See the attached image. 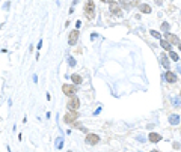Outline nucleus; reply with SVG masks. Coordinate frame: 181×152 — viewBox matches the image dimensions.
Segmentation results:
<instances>
[{"instance_id":"1","label":"nucleus","mask_w":181,"mask_h":152,"mask_svg":"<svg viewBox=\"0 0 181 152\" xmlns=\"http://www.w3.org/2000/svg\"><path fill=\"white\" fill-rule=\"evenodd\" d=\"M85 14L90 20L95 17V3L92 2V0H86V3H85Z\"/></svg>"},{"instance_id":"2","label":"nucleus","mask_w":181,"mask_h":152,"mask_svg":"<svg viewBox=\"0 0 181 152\" xmlns=\"http://www.w3.org/2000/svg\"><path fill=\"white\" fill-rule=\"evenodd\" d=\"M79 106H80V101H79V98H77L76 95L71 96L70 101H68V104H66L68 110H71V112H77V110H79Z\"/></svg>"},{"instance_id":"3","label":"nucleus","mask_w":181,"mask_h":152,"mask_svg":"<svg viewBox=\"0 0 181 152\" xmlns=\"http://www.w3.org/2000/svg\"><path fill=\"white\" fill-rule=\"evenodd\" d=\"M109 5H110V6H109V9H110V12H112V14H115V15H118V17H121V15H122V11H121L122 8H121V5H119V3H116L115 0H113V2H110Z\"/></svg>"},{"instance_id":"4","label":"nucleus","mask_w":181,"mask_h":152,"mask_svg":"<svg viewBox=\"0 0 181 152\" xmlns=\"http://www.w3.org/2000/svg\"><path fill=\"white\" fill-rule=\"evenodd\" d=\"M62 90H63V93L65 95H68V96H74L76 93H77V89H76V86H73V84H63L62 86Z\"/></svg>"},{"instance_id":"5","label":"nucleus","mask_w":181,"mask_h":152,"mask_svg":"<svg viewBox=\"0 0 181 152\" xmlns=\"http://www.w3.org/2000/svg\"><path fill=\"white\" fill-rule=\"evenodd\" d=\"M79 117V113L77 112H68L65 116H63V122L65 123H73V122H76V119Z\"/></svg>"},{"instance_id":"6","label":"nucleus","mask_w":181,"mask_h":152,"mask_svg":"<svg viewBox=\"0 0 181 152\" xmlns=\"http://www.w3.org/2000/svg\"><path fill=\"white\" fill-rule=\"evenodd\" d=\"M165 36H166V41H168L171 45H178V44H180V38H178L177 35H172V33L166 32Z\"/></svg>"},{"instance_id":"7","label":"nucleus","mask_w":181,"mask_h":152,"mask_svg":"<svg viewBox=\"0 0 181 152\" xmlns=\"http://www.w3.org/2000/svg\"><path fill=\"white\" fill-rule=\"evenodd\" d=\"M79 30L76 29V30H73V32H70V36H68V44L70 45H76V42H77V39H79Z\"/></svg>"},{"instance_id":"8","label":"nucleus","mask_w":181,"mask_h":152,"mask_svg":"<svg viewBox=\"0 0 181 152\" xmlns=\"http://www.w3.org/2000/svg\"><path fill=\"white\" fill-rule=\"evenodd\" d=\"M98 142H100V137H98L97 134H88V136H86V143H88V145H92V146H94V145H97Z\"/></svg>"},{"instance_id":"9","label":"nucleus","mask_w":181,"mask_h":152,"mask_svg":"<svg viewBox=\"0 0 181 152\" xmlns=\"http://www.w3.org/2000/svg\"><path fill=\"white\" fill-rule=\"evenodd\" d=\"M165 80H166L168 83H175V82H177V75H175L172 71H168V72L165 74Z\"/></svg>"},{"instance_id":"10","label":"nucleus","mask_w":181,"mask_h":152,"mask_svg":"<svg viewBox=\"0 0 181 152\" xmlns=\"http://www.w3.org/2000/svg\"><path fill=\"white\" fill-rule=\"evenodd\" d=\"M148 140H149L151 143H158V142L162 140V136H160V134H157V133H149Z\"/></svg>"},{"instance_id":"11","label":"nucleus","mask_w":181,"mask_h":152,"mask_svg":"<svg viewBox=\"0 0 181 152\" xmlns=\"http://www.w3.org/2000/svg\"><path fill=\"white\" fill-rule=\"evenodd\" d=\"M139 11H141L142 14H151V6L142 3V5H139Z\"/></svg>"},{"instance_id":"12","label":"nucleus","mask_w":181,"mask_h":152,"mask_svg":"<svg viewBox=\"0 0 181 152\" xmlns=\"http://www.w3.org/2000/svg\"><path fill=\"white\" fill-rule=\"evenodd\" d=\"M160 45H162V48L168 50V51H171V50H172V45H171L166 39H160Z\"/></svg>"},{"instance_id":"13","label":"nucleus","mask_w":181,"mask_h":152,"mask_svg":"<svg viewBox=\"0 0 181 152\" xmlns=\"http://www.w3.org/2000/svg\"><path fill=\"white\" fill-rule=\"evenodd\" d=\"M169 122H171V125H178V123H180V116H178V115L169 116Z\"/></svg>"},{"instance_id":"14","label":"nucleus","mask_w":181,"mask_h":152,"mask_svg":"<svg viewBox=\"0 0 181 152\" xmlns=\"http://www.w3.org/2000/svg\"><path fill=\"white\" fill-rule=\"evenodd\" d=\"M71 80L74 82V84H82V82H83L79 74H73V75H71Z\"/></svg>"},{"instance_id":"15","label":"nucleus","mask_w":181,"mask_h":152,"mask_svg":"<svg viewBox=\"0 0 181 152\" xmlns=\"http://www.w3.org/2000/svg\"><path fill=\"white\" fill-rule=\"evenodd\" d=\"M162 63H163V66H165L166 69H169V59H168L166 54H162Z\"/></svg>"},{"instance_id":"16","label":"nucleus","mask_w":181,"mask_h":152,"mask_svg":"<svg viewBox=\"0 0 181 152\" xmlns=\"http://www.w3.org/2000/svg\"><path fill=\"white\" fill-rule=\"evenodd\" d=\"M169 57H171V59H172L174 62H177V60L180 59V57H178V54H177L175 51H172V50H171V51H169Z\"/></svg>"},{"instance_id":"17","label":"nucleus","mask_w":181,"mask_h":152,"mask_svg":"<svg viewBox=\"0 0 181 152\" xmlns=\"http://www.w3.org/2000/svg\"><path fill=\"white\" fill-rule=\"evenodd\" d=\"M119 5H121L124 9H128V8H130V3H128V0H119Z\"/></svg>"},{"instance_id":"18","label":"nucleus","mask_w":181,"mask_h":152,"mask_svg":"<svg viewBox=\"0 0 181 152\" xmlns=\"http://www.w3.org/2000/svg\"><path fill=\"white\" fill-rule=\"evenodd\" d=\"M128 3H130V6H139L141 5L139 0H128Z\"/></svg>"},{"instance_id":"19","label":"nucleus","mask_w":181,"mask_h":152,"mask_svg":"<svg viewBox=\"0 0 181 152\" xmlns=\"http://www.w3.org/2000/svg\"><path fill=\"white\" fill-rule=\"evenodd\" d=\"M151 35H152L154 38H157V39H162V35H160V33H158L157 30H151Z\"/></svg>"},{"instance_id":"20","label":"nucleus","mask_w":181,"mask_h":152,"mask_svg":"<svg viewBox=\"0 0 181 152\" xmlns=\"http://www.w3.org/2000/svg\"><path fill=\"white\" fill-rule=\"evenodd\" d=\"M162 30H166V32L169 30V24H168V23H163V24H162Z\"/></svg>"},{"instance_id":"21","label":"nucleus","mask_w":181,"mask_h":152,"mask_svg":"<svg viewBox=\"0 0 181 152\" xmlns=\"http://www.w3.org/2000/svg\"><path fill=\"white\" fill-rule=\"evenodd\" d=\"M56 142H57V143H56V148H57V149H60V148H62V139H57Z\"/></svg>"},{"instance_id":"22","label":"nucleus","mask_w":181,"mask_h":152,"mask_svg":"<svg viewBox=\"0 0 181 152\" xmlns=\"http://www.w3.org/2000/svg\"><path fill=\"white\" fill-rule=\"evenodd\" d=\"M68 62H70V65H71V66H74V65H76V60H74L73 57H70V59H68Z\"/></svg>"},{"instance_id":"23","label":"nucleus","mask_w":181,"mask_h":152,"mask_svg":"<svg viewBox=\"0 0 181 152\" xmlns=\"http://www.w3.org/2000/svg\"><path fill=\"white\" fill-rule=\"evenodd\" d=\"M172 103H174L175 106H178V104H180V99H178V98H174V99H172Z\"/></svg>"},{"instance_id":"24","label":"nucleus","mask_w":181,"mask_h":152,"mask_svg":"<svg viewBox=\"0 0 181 152\" xmlns=\"http://www.w3.org/2000/svg\"><path fill=\"white\" fill-rule=\"evenodd\" d=\"M103 3H110V2H113V0H101Z\"/></svg>"},{"instance_id":"25","label":"nucleus","mask_w":181,"mask_h":152,"mask_svg":"<svg viewBox=\"0 0 181 152\" xmlns=\"http://www.w3.org/2000/svg\"><path fill=\"white\" fill-rule=\"evenodd\" d=\"M178 48H180V50H181V41H180V44H178Z\"/></svg>"},{"instance_id":"26","label":"nucleus","mask_w":181,"mask_h":152,"mask_svg":"<svg viewBox=\"0 0 181 152\" xmlns=\"http://www.w3.org/2000/svg\"><path fill=\"white\" fill-rule=\"evenodd\" d=\"M151 152H158V151H151Z\"/></svg>"},{"instance_id":"27","label":"nucleus","mask_w":181,"mask_h":152,"mask_svg":"<svg viewBox=\"0 0 181 152\" xmlns=\"http://www.w3.org/2000/svg\"><path fill=\"white\" fill-rule=\"evenodd\" d=\"M70 152H71V151H70Z\"/></svg>"},{"instance_id":"28","label":"nucleus","mask_w":181,"mask_h":152,"mask_svg":"<svg viewBox=\"0 0 181 152\" xmlns=\"http://www.w3.org/2000/svg\"><path fill=\"white\" fill-rule=\"evenodd\" d=\"M180 93H181V92H180Z\"/></svg>"}]
</instances>
